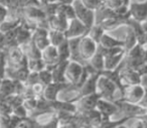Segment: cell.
<instances>
[{"mask_svg": "<svg viewBox=\"0 0 147 128\" xmlns=\"http://www.w3.org/2000/svg\"><path fill=\"white\" fill-rule=\"evenodd\" d=\"M6 53L7 67L16 69L27 64V58L23 51L22 47L18 45H13L5 51Z\"/></svg>", "mask_w": 147, "mask_h": 128, "instance_id": "1", "label": "cell"}, {"mask_svg": "<svg viewBox=\"0 0 147 128\" xmlns=\"http://www.w3.org/2000/svg\"><path fill=\"white\" fill-rule=\"evenodd\" d=\"M117 90H118V87L116 86V84L100 73V76L97 80V92L101 96V98L114 101L115 93Z\"/></svg>", "mask_w": 147, "mask_h": 128, "instance_id": "2", "label": "cell"}, {"mask_svg": "<svg viewBox=\"0 0 147 128\" xmlns=\"http://www.w3.org/2000/svg\"><path fill=\"white\" fill-rule=\"evenodd\" d=\"M114 102L118 105L119 113L122 114L123 117H130L134 119L135 117H138V116L146 113V109L139 104L131 103V102L125 101L123 99H115Z\"/></svg>", "mask_w": 147, "mask_h": 128, "instance_id": "3", "label": "cell"}, {"mask_svg": "<svg viewBox=\"0 0 147 128\" xmlns=\"http://www.w3.org/2000/svg\"><path fill=\"white\" fill-rule=\"evenodd\" d=\"M84 68L85 64L75 60H69L65 71V77L67 83L76 86L82 77Z\"/></svg>", "mask_w": 147, "mask_h": 128, "instance_id": "4", "label": "cell"}, {"mask_svg": "<svg viewBox=\"0 0 147 128\" xmlns=\"http://www.w3.org/2000/svg\"><path fill=\"white\" fill-rule=\"evenodd\" d=\"M73 6L76 10L77 18H79L87 27H92L95 24V10L89 9L84 5L82 0H75Z\"/></svg>", "mask_w": 147, "mask_h": 128, "instance_id": "5", "label": "cell"}, {"mask_svg": "<svg viewBox=\"0 0 147 128\" xmlns=\"http://www.w3.org/2000/svg\"><path fill=\"white\" fill-rule=\"evenodd\" d=\"M98 45L90 35H83L80 41V56L85 64L89 62V60L96 54L98 49Z\"/></svg>", "mask_w": 147, "mask_h": 128, "instance_id": "6", "label": "cell"}, {"mask_svg": "<svg viewBox=\"0 0 147 128\" xmlns=\"http://www.w3.org/2000/svg\"><path fill=\"white\" fill-rule=\"evenodd\" d=\"M145 94V89L141 84H134V85H125L124 91L121 94V99L131 103L139 104Z\"/></svg>", "mask_w": 147, "mask_h": 128, "instance_id": "7", "label": "cell"}, {"mask_svg": "<svg viewBox=\"0 0 147 128\" xmlns=\"http://www.w3.org/2000/svg\"><path fill=\"white\" fill-rule=\"evenodd\" d=\"M71 85L67 82H63V83H59V82H53V83L49 84L45 87V91H43V98L49 102L55 101L59 99V94L67 89L69 86Z\"/></svg>", "mask_w": 147, "mask_h": 128, "instance_id": "8", "label": "cell"}, {"mask_svg": "<svg viewBox=\"0 0 147 128\" xmlns=\"http://www.w3.org/2000/svg\"><path fill=\"white\" fill-rule=\"evenodd\" d=\"M89 31V27H87L79 18H74L69 21L67 28L65 31V35L67 39H71V37H83L87 35Z\"/></svg>", "mask_w": 147, "mask_h": 128, "instance_id": "9", "label": "cell"}, {"mask_svg": "<svg viewBox=\"0 0 147 128\" xmlns=\"http://www.w3.org/2000/svg\"><path fill=\"white\" fill-rule=\"evenodd\" d=\"M100 98L101 96L99 95L98 92L80 97L75 102L77 105V108H78V112H87L92 109H95L97 102H98V100Z\"/></svg>", "mask_w": 147, "mask_h": 128, "instance_id": "10", "label": "cell"}, {"mask_svg": "<svg viewBox=\"0 0 147 128\" xmlns=\"http://www.w3.org/2000/svg\"><path fill=\"white\" fill-rule=\"evenodd\" d=\"M99 76H100V73H99V72L92 73L90 76H89V78L86 80V82H85V83L77 90L76 101L80 97H82V96L89 95V94H92V93L97 92V80H98Z\"/></svg>", "mask_w": 147, "mask_h": 128, "instance_id": "11", "label": "cell"}, {"mask_svg": "<svg viewBox=\"0 0 147 128\" xmlns=\"http://www.w3.org/2000/svg\"><path fill=\"white\" fill-rule=\"evenodd\" d=\"M130 16L138 21H143L147 17V0L129 2Z\"/></svg>", "mask_w": 147, "mask_h": 128, "instance_id": "12", "label": "cell"}, {"mask_svg": "<svg viewBox=\"0 0 147 128\" xmlns=\"http://www.w3.org/2000/svg\"><path fill=\"white\" fill-rule=\"evenodd\" d=\"M96 109L100 111L103 117H112L119 113V107L114 101L100 98L96 104Z\"/></svg>", "mask_w": 147, "mask_h": 128, "instance_id": "13", "label": "cell"}, {"mask_svg": "<svg viewBox=\"0 0 147 128\" xmlns=\"http://www.w3.org/2000/svg\"><path fill=\"white\" fill-rule=\"evenodd\" d=\"M69 19L65 16L63 13L61 11H57V13L51 16L47 17V24H49V29H55V30H59L65 33V29L69 25Z\"/></svg>", "mask_w": 147, "mask_h": 128, "instance_id": "14", "label": "cell"}, {"mask_svg": "<svg viewBox=\"0 0 147 128\" xmlns=\"http://www.w3.org/2000/svg\"><path fill=\"white\" fill-rule=\"evenodd\" d=\"M51 106V109L55 112H65V113H77L78 108L75 102L67 101V100L57 99L55 101L49 102Z\"/></svg>", "mask_w": 147, "mask_h": 128, "instance_id": "15", "label": "cell"}, {"mask_svg": "<svg viewBox=\"0 0 147 128\" xmlns=\"http://www.w3.org/2000/svg\"><path fill=\"white\" fill-rule=\"evenodd\" d=\"M120 75H121V79L122 82L125 85H134V84H140V78L141 75L139 74V72L137 70L131 69L125 66L122 67L120 71Z\"/></svg>", "mask_w": 147, "mask_h": 128, "instance_id": "16", "label": "cell"}, {"mask_svg": "<svg viewBox=\"0 0 147 128\" xmlns=\"http://www.w3.org/2000/svg\"><path fill=\"white\" fill-rule=\"evenodd\" d=\"M33 30L30 27L26 26L24 23L21 22V24L17 28L16 37H15V43L18 45H24L28 43L32 39Z\"/></svg>", "mask_w": 147, "mask_h": 128, "instance_id": "17", "label": "cell"}, {"mask_svg": "<svg viewBox=\"0 0 147 128\" xmlns=\"http://www.w3.org/2000/svg\"><path fill=\"white\" fill-rule=\"evenodd\" d=\"M41 58L45 62L47 66H53L59 63L57 47L53 45H47L43 51H41Z\"/></svg>", "mask_w": 147, "mask_h": 128, "instance_id": "18", "label": "cell"}, {"mask_svg": "<svg viewBox=\"0 0 147 128\" xmlns=\"http://www.w3.org/2000/svg\"><path fill=\"white\" fill-rule=\"evenodd\" d=\"M126 56V51H121L118 54H113V55L104 56L105 62V69L104 70H114L120 65ZM103 70V71H104Z\"/></svg>", "mask_w": 147, "mask_h": 128, "instance_id": "19", "label": "cell"}, {"mask_svg": "<svg viewBox=\"0 0 147 128\" xmlns=\"http://www.w3.org/2000/svg\"><path fill=\"white\" fill-rule=\"evenodd\" d=\"M99 45L104 47V49H111V47H124V41L123 39H116V37H112L111 35H109L108 33L105 31L104 35L101 37Z\"/></svg>", "mask_w": 147, "mask_h": 128, "instance_id": "20", "label": "cell"}, {"mask_svg": "<svg viewBox=\"0 0 147 128\" xmlns=\"http://www.w3.org/2000/svg\"><path fill=\"white\" fill-rule=\"evenodd\" d=\"M67 61L65 62H59V63L55 64L53 66H49L53 70V82H59V83H63L67 82L65 77V67H67Z\"/></svg>", "mask_w": 147, "mask_h": 128, "instance_id": "21", "label": "cell"}, {"mask_svg": "<svg viewBox=\"0 0 147 128\" xmlns=\"http://www.w3.org/2000/svg\"><path fill=\"white\" fill-rule=\"evenodd\" d=\"M82 37H71V39H67L69 41V53H71V58L69 60H75V61H79L81 63L85 64L83 60L81 59L80 56V41ZM86 65V64H85Z\"/></svg>", "mask_w": 147, "mask_h": 128, "instance_id": "22", "label": "cell"}, {"mask_svg": "<svg viewBox=\"0 0 147 128\" xmlns=\"http://www.w3.org/2000/svg\"><path fill=\"white\" fill-rule=\"evenodd\" d=\"M88 64L93 68V69L95 70V71L101 73V72H102L103 70L105 69L104 55L102 54V51H101L99 49H97L96 54H95V55L93 56V57L91 58L90 60H89Z\"/></svg>", "mask_w": 147, "mask_h": 128, "instance_id": "23", "label": "cell"}, {"mask_svg": "<svg viewBox=\"0 0 147 128\" xmlns=\"http://www.w3.org/2000/svg\"><path fill=\"white\" fill-rule=\"evenodd\" d=\"M15 93V86H14V80L8 77H4L0 85V95L3 97H7Z\"/></svg>", "mask_w": 147, "mask_h": 128, "instance_id": "24", "label": "cell"}, {"mask_svg": "<svg viewBox=\"0 0 147 128\" xmlns=\"http://www.w3.org/2000/svg\"><path fill=\"white\" fill-rule=\"evenodd\" d=\"M123 41H124V49L126 51H128L129 49H131L134 45H136L138 43L136 35L129 26H127L126 35H125V37Z\"/></svg>", "mask_w": 147, "mask_h": 128, "instance_id": "25", "label": "cell"}, {"mask_svg": "<svg viewBox=\"0 0 147 128\" xmlns=\"http://www.w3.org/2000/svg\"><path fill=\"white\" fill-rule=\"evenodd\" d=\"M67 39L65 35V33L55 29H49V39L51 45H53L55 47H59L65 39Z\"/></svg>", "mask_w": 147, "mask_h": 128, "instance_id": "26", "label": "cell"}, {"mask_svg": "<svg viewBox=\"0 0 147 128\" xmlns=\"http://www.w3.org/2000/svg\"><path fill=\"white\" fill-rule=\"evenodd\" d=\"M27 67L31 72H40L41 70L47 68V64L42 60V58L27 59Z\"/></svg>", "mask_w": 147, "mask_h": 128, "instance_id": "27", "label": "cell"}, {"mask_svg": "<svg viewBox=\"0 0 147 128\" xmlns=\"http://www.w3.org/2000/svg\"><path fill=\"white\" fill-rule=\"evenodd\" d=\"M57 51H59V62L69 61V58H71V53H69V41H67V39H65L57 47Z\"/></svg>", "mask_w": 147, "mask_h": 128, "instance_id": "28", "label": "cell"}, {"mask_svg": "<svg viewBox=\"0 0 147 128\" xmlns=\"http://www.w3.org/2000/svg\"><path fill=\"white\" fill-rule=\"evenodd\" d=\"M38 76H39V82L42 83L45 86L49 85V84L53 82V70H51V68L49 66H47V68H45L40 72H38Z\"/></svg>", "mask_w": 147, "mask_h": 128, "instance_id": "29", "label": "cell"}, {"mask_svg": "<svg viewBox=\"0 0 147 128\" xmlns=\"http://www.w3.org/2000/svg\"><path fill=\"white\" fill-rule=\"evenodd\" d=\"M104 33H105V29L103 28L100 24L95 23L92 27L89 28L88 35H90V37H92V39H94L97 43H100V39H101V37H102V35H104Z\"/></svg>", "mask_w": 147, "mask_h": 128, "instance_id": "30", "label": "cell"}, {"mask_svg": "<svg viewBox=\"0 0 147 128\" xmlns=\"http://www.w3.org/2000/svg\"><path fill=\"white\" fill-rule=\"evenodd\" d=\"M57 11H61V13L65 14V16L67 17L69 20L71 19L76 18V10L74 8L73 4H65V3H59V8H57Z\"/></svg>", "mask_w": 147, "mask_h": 128, "instance_id": "31", "label": "cell"}, {"mask_svg": "<svg viewBox=\"0 0 147 128\" xmlns=\"http://www.w3.org/2000/svg\"><path fill=\"white\" fill-rule=\"evenodd\" d=\"M32 41H34L35 45H36L40 51H43L47 45H51L49 39V35H32Z\"/></svg>", "mask_w": 147, "mask_h": 128, "instance_id": "32", "label": "cell"}, {"mask_svg": "<svg viewBox=\"0 0 147 128\" xmlns=\"http://www.w3.org/2000/svg\"><path fill=\"white\" fill-rule=\"evenodd\" d=\"M37 102H38V97H31V98H26V99H24L23 105L25 106V108H26L27 111L29 112V114H31L36 109Z\"/></svg>", "mask_w": 147, "mask_h": 128, "instance_id": "33", "label": "cell"}, {"mask_svg": "<svg viewBox=\"0 0 147 128\" xmlns=\"http://www.w3.org/2000/svg\"><path fill=\"white\" fill-rule=\"evenodd\" d=\"M61 2H55V3H47V4H42L41 7L45 10L47 16H51V15L55 14L57 11V8H59V5Z\"/></svg>", "mask_w": 147, "mask_h": 128, "instance_id": "34", "label": "cell"}, {"mask_svg": "<svg viewBox=\"0 0 147 128\" xmlns=\"http://www.w3.org/2000/svg\"><path fill=\"white\" fill-rule=\"evenodd\" d=\"M82 2L89 9H92L95 11L104 5V0H82Z\"/></svg>", "mask_w": 147, "mask_h": 128, "instance_id": "35", "label": "cell"}, {"mask_svg": "<svg viewBox=\"0 0 147 128\" xmlns=\"http://www.w3.org/2000/svg\"><path fill=\"white\" fill-rule=\"evenodd\" d=\"M12 114H14V115L18 116V117H21V118H25L29 116V112L27 111V109L25 108V106L23 105V104L16 106V107H13Z\"/></svg>", "mask_w": 147, "mask_h": 128, "instance_id": "36", "label": "cell"}, {"mask_svg": "<svg viewBox=\"0 0 147 128\" xmlns=\"http://www.w3.org/2000/svg\"><path fill=\"white\" fill-rule=\"evenodd\" d=\"M29 86V85H28ZM45 87L42 83L40 82H37V83L33 84V85H30V88L32 90L33 94H34L35 97H43V91H45Z\"/></svg>", "mask_w": 147, "mask_h": 128, "instance_id": "37", "label": "cell"}, {"mask_svg": "<svg viewBox=\"0 0 147 128\" xmlns=\"http://www.w3.org/2000/svg\"><path fill=\"white\" fill-rule=\"evenodd\" d=\"M0 127L10 128V114L0 113Z\"/></svg>", "mask_w": 147, "mask_h": 128, "instance_id": "38", "label": "cell"}, {"mask_svg": "<svg viewBox=\"0 0 147 128\" xmlns=\"http://www.w3.org/2000/svg\"><path fill=\"white\" fill-rule=\"evenodd\" d=\"M39 82V76H38V72H29V75L27 77V80L25 82L26 85H33V84Z\"/></svg>", "mask_w": 147, "mask_h": 128, "instance_id": "39", "label": "cell"}, {"mask_svg": "<svg viewBox=\"0 0 147 128\" xmlns=\"http://www.w3.org/2000/svg\"><path fill=\"white\" fill-rule=\"evenodd\" d=\"M19 5H20V8H23V7L31 6V5L40 6L41 3L39 0H19Z\"/></svg>", "mask_w": 147, "mask_h": 128, "instance_id": "40", "label": "cell"}, {"mask_svg": "<svg viewBox=\"0 0 147 128\" xmlns=\"http://www.w3.org/2000/svg\"><path fill=\"white\" fill-rule=\"evenodd\" d=\"M8 15H9V9L5 5L0 3V22H2L3 20H5Z\"/></svg>", "mask_w": 147, "mask_h": 128, "instance_id": "41", "label": "cell"}, {"mask_svg": "<svg viewBox=\"0 0 147 128\" xmlns=\"http://www.w3.org/2000/svg\"><path fill=\"white\" fill-rule=\"evenodd\" d=\"M139 72L141 76L142 75H147V63H143L142 65L139 67V69L137 70Z\"/></svg>", "mask_w": 147, "mask_h": 128, "instance_id": "42", "label": "cell"}, {"mask_svg": "<svg viewBox=\"0 0 147 128\" xmlns=\"http://www.w3.org/2000/svg\"><path fill=\"white\" fill-rule=\"evenodd\" d=\"M140 84L145 90H147V75H142L140 78Z\"/></svg>", "mask_w": 147, "mask_h": 128, "instance_id": "43", "label": "cell"}, {"mask_svg": "<svg viewBox=\"0 0 147 128\" xmlns=\"http://www.w3.org/2000/svg\"><path fill=\"white\" fill-rule=\"evenodd\" d=\"M42 4H47V3H55V2H61V0H39Z\"/></svg>", "mask_w": 147, "mask_h": 128, "instance_id": "44", "label": "cell"}, {"mask_svg": "<svg viewBox=\"0 0 147 128\" xmlns=\"http://www.w3.org/2000/svg\"><path fill=\"white\" fill-rule=\"evenodd\" d=\"M141 25H142L143 29H144L145 33H147V17L143 21H141Z\"/></svg>", "mask_w": 147, "mask_h": 128, "instance_id": "45", "label": "cell"}, {"mask_svg": "<svg viewBox=\"0 0 147 128\" xmlns=\"http://www.w3.org/2000/svg\"><path fill=\"white\" fill-rule=\"evenodd\" d=\"M0 3L3 5H5V6L8 8L9 7V4H10V0H0Z\"/></svg>", "mask_w": 147, "mask_h": 128, "instance_id": "46", "label": "cell"}, {"mask_svg": "<svg viewBox=\"0 0 147 128\" xmlns=\"http://www.w3.org/2000/svg\"><path fill=\"white\" fill-rule=\"evenodd\" d=\"M144 47V45H143ZM143 61L144 63H147V47H144V54H143Z\"/></svg>", "mask_w": 147, "mask_h": 128, "instance_id": "47", "label": "cell"}, {"mask_svg": "<svg viewBox=\"0 0 147 128\" xmlns=\"http://www.w3.org/2000/svg\"><path fill=\"white\" fill-rule=\"evenodd\" d=\"M75 0H61V3H65V4H73Z\"/></svg>", "mask_w": 147, "mask_h": 128, "instance_id": "48", "label": "cell"}, {"mask_svg": "<svg viewBox=\"0 0 147 128\" xmlns=\"http://www.w3.org/2000/svg\"><path fill=\"white\" fill-rule=\"evenodd\" d=\"M146 113H147V108H146Z\"/></svg>", "mask_w": 147, "mask_h": 128, "instance_id": "49", "label": "cell"}]
</instances>
